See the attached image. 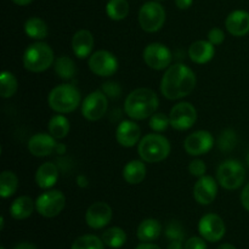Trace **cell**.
I'll use <instances>...</instances> for the list:
<instances>
[{
	"label": "cell",
	"instance_id": "obj_1",
	"mask_svg": "<svg viewBox=\"0 0 249 249\" xmlns=\"http://www.w3.org/2000/svg\"><path fill=\"white\" fill-rule=\"evenodd\" d=\"M197 78L194 71L182 63L169 66L163 74L160 91L168 100H179L194 91Z\"/></svg>",
	"mask_w": 249,
	"mask_h": 249
},
{
	"label": "cell",
	"instance_id": "obj_2",
	"mask_svg": "<svg viewBox=\"0 0 249 249\" xmlns=\"http://www.w3.org/2000/svg\"><path fill=\"white\" fill-rule=\"evenodd\" d=\"M160 100L153 90L147 88H139L133 90L126 96L124 102V111L135 121H143L156 113Z\"/></svg>",
	"mask_w": 249,
	"mask_h": 249
},
{
	"label": "cell",
	"instance_id": "obj_3",
	"mask_svg": "<svg viewBox=\"0 0 249 249\" xmlns=\"http://www.w3.org/2000/svg\"><path fill=\"white\" fill-rule=\"evenodd\" d=\"M139 156L143 162L158 163L164 160L170 153V143L160 134H147L139 142Z\"/></svg>",
	"mask_w": 249,
	"mask_h": 249
},
{
	"label": "cell",
	"instance_id": "obj_4",
	"mask_svg": "<svg viewBox=\"0 0 249 249\" xmlns=\"http://www.w3.org/2000/svg\"><path fill=\"white\" fill-rule=\"evenodd\" d=\"M55 62L53 51L49 44L36 41L26 49L23 53V66L32 73H40Z\"/></svg>",
	"mask_w": 249,
	"mask_h": 249
},
{
	"label": "cell",
	"instance_id": "obj_5",
	"mask_svg": "<svg viewBox=\"0 0 249 249\" xmlns=\"http://www.w3.org/2000/svg\"><path fill=\"white\" fill-rule=\"evenodd\" d=\"M49 106L57 113H71L80 104V92L74 85L61 84L53 88L48 97Z\"/></svg>",
	"mask_w": 249,
	"mask_h": 249
},
{
	"label": "cell",
	"instance_id": "obj_6",
	"mask_svg": "<svg viewBox=\"0 0 249 249\" xmlns=\"http://www.w3.org/2000/svg\"><path fill=\"white\" fill-rule=\"evenodd\" d=\"M216 179L225 190H236L242 186L245 181L246 169L240 160H228L219 165Z\"/></svg>",
	"mask_w": 249,
	"mask_h": 249
},
{
	"label": "cell",
	"instance_id": "obj_7",
	"mask_svg": "<svg viewBox=\"0 0 249 249\" xmlns=\"http://www.w3.org/2000/svg\"><path fill=\"white\" fill-rule=\"evenodd\" d=\"M165 22V11L157 1H148L139 11V23L147 33H155L163 27Z\"/></svg>",
	"mask_w": 249,
	"mask_h": 249
},
{
	"label": "cell",
	"instance_id": "obj_8",
	"mask_svg": "<svg viewBox=\"0 0 249 249\" xmlns=\"http://www.w3.org/2000/svg\"><path fill=\"white\" fill-rule=\"evenodd\" d=\"M66 197L58 190H48L36 199V209L44 218H53L63 211Z\"/></svg>",
	"mask_w": 249,
	"mask_h": 249
},
{
	"label": "cell",
	"instance_id": "obj_9",
	"mask_svg": "<svg viewBox=\"0 0 249 249\" xmlns=\"http://www.w3.org/2000/svg\"><path fill=\"white\" fill-rule=\"evenodd\" d=\"M170 126L177 130H187L192 128L197 121V111L190 102H179L169 113Z\"/></svg>",
	"mask_w": 249,
	"mask_h": 249
},
{
	"label": "cell",
	"instance_id": "obj_10",
	"mask_svg": "<svg viewBox=\"0 0 249 249\" xmlns=\"http://www.w3.org/2000/svg\"><path fill=\"white\" fill-rule=\"evenodd\" d=\"M142 57L148 67L156 71H162L169 67L173 56L165 45L160 43H151L143 50Z\"/></svg>",
	"mask_w": 249,
	"mask_h": 249
},
{
	"label": "cell",
	"instance_id": "obj_11",
	"mask_svg": "<svg viewBox=\"0 0 249 249\" xmlns=\"http://www.w3.org/2000/svg\"><path fill=\"white\" fill-rule=\"evenodd\" d=\"M108 106L107 96L101 91L96 90L88 95L82 104V114L85 119L90 122H96L105 116Z\"/></svg>",
	"mask_w": 249,
	"mask_h": 249
},
{
	"label": "cell",
	"instance_id": "obj_12",
	"mask_svg": "<svg viewBox=\"0 0 249 249\" xmlns=\"http://www.w3.org/2000/svg\"><path fill=\"white\" fill-rule=\"evenodd\" d=\"M89 68L100 77H111L118 70V60L107 50H99L89 57Z\"/></svg>",
	"mask_w": 249,
	"mask_h": 249
},
{
	"label": "cell",
	"instance_id": "obj_13",
	"mask_svg": "<svg viewBox=\"0 0 249 249\" xmlns=\"http://www.w3.org/2000/svg\"><path fill=\"white\" fill-rule=\"evenodd\" d=\"M199 235L208 242H218L226 232L223 219L214 213H208L201 218L198 223Z\"/></svg>",
	"mask_w": 249,
	"mask_h": 249
},
{
	"label": "cell",
	"instance_id": "obj_14",
	"mask_svg": "<svg viewBox=\"0 0 249 249\" xmlns=\"http://www.w3.org/2000/svg\"><path fill=\"white\" fill-rule=\"evenodd\" d=\"M214 146V138L209 131L197 130L190 134L184 142V148L190 156H202L208 153Z\"/></svg>",
	"mask_w": 249,
	"mask_h": 249
},
{
	"label": "cell",
	"instance_id": "obj_15",
	"mask_svg": "<svg viewBox=\"0 0 249 249\" xmlns=\"http://www.w3.org/2000/svg\"><path fill=\"white\" fill-rule=\"evenodd\" d=\"M112 219V209L105 202H95L85 213V221L91 229H102L108 225Z\"/></svg>",
	"mask_w": 249,
	"mask_h": 249
},
{
	"label": "cell",
	"instance_id": "obj_16",
	"mask_svg": "<svg viewBox=\"0 0 249 249\" xmlns=\"http://www.w3.org/2000/svg\"><path fill=\"white\" fill-rule=\"evenodd\" d=\"M218 195V184L209 175H203L197 180L194 187V197L202 206L213 203Z\"/></svg>",
	"mask_w": 249,
	"mask_h": 249
},
{
	"label": "cell",
	"instance_id": "obj_17",
	"mask_svg": "<svg viewBox=\"0 0 249 249\" xmlns=\"http://www.w3.org/2000/svg\"><path fill=\"white\" fill-rule=\"evenodd\" d=\"M56 141L51 134H34L28 141V150L36 157H46L55 151Z\"/></svg>",
	"mask_w": 249,
	"mask_h": 249
},
{
	"label": "cell",
	"instance_id": "obj_18",
	"mask_svg": "<svg viewBox=\"0 0 249 249\" xmlns=\"http://www.w3.org/2000/svg\"><path fill=\"white\" fill-rule=\"evenodd\" d=\"M141 136V129L135 122L123 121L116 130V139L123 147H133L139 142Z\"/></svg>",
	"mask_w": 249,
	"mask_h": 249
},
{
	"label": "cell",
	"instance_id": "obj_19",
	"mask_svg": "<svg viewBox=\"0 0 249 249\" xmlns=\"http://www.w3.org/2000/svg\"><path fill=\"white\" fill-rule=\"evenodd\" d=\"M226 29L233 36H243L249 33V14L245 10H235L228 16Z\"/></svg>",
	"mask_w": 249,
	"mask_h": 249
},
{
	"label": "cell",
	"instance_id": "obj_20",
	"mask_svg": "<svg viewBox=\"0 0 249 249\" xmlns=\"http://www.w3.org/2000/svg\"><path fill=\"white\" fill-rule=\"evenodd\" d=\"M94 48V36L91 32L87 29H80L75 32L72 38V49L78 58H87L91 53Z\"/></svg>",
	"mask_w": 249,
	"mask_h": 249
},
{
	"label": "cell",
	"instance_id": "obj_21",
	"mask_svg": "<svg viewBox=\"0 0 249 249\" xmlns=\"http://www.w3.org/2000/svg\"><path fill=\"white\" fill-rule=\"evenodd\" d=\"M215 49L209 40H197L189 48V56L192 62L204 65L214 57Z\"/></svg>",
	"mask_w": 249,
	"mask_h": 249
},
{
	"label": "cell",
	"instance_id": "obj_22",
	"mask_svg": "<svg viewBox=\"0 0 249 249\" xmlns=\"http://www.w3.org/2000/svg\"><path fill=\"white\" fill-rule=\"evenodd\" d=\"M58 179V169L53 163H43L36 169V182L40 189L49 190L56 184Z\"/></svg>",
	"mask_w": 249,
	"mask_h": 249
},
{
	"label": "cell",
	"instance_id": "obj_23",
	"mask_svg": "<svg viewBox=\"0 0 249 249\" xmlns=\"http://www.w3.org/2000/svg\"><path fill=\"white\" fill-rule=\"evenodd\" d=\"M36 209V202L28 196H21L12 202L10 207V214L16 220H24L29 218Z\"/></svg>",
	"mask_w": 249,
	"mask_h": 249
},
{
	"label": "cell",
	"instance_id": "obj_24",
	"mask_svg": "<svg viewBox=\"0 0 249 249\" xmlns=\"http://www.w3.org/2000/svg\"><path fill=\"white\" fill-rule=\"evenodd\" d=\"M123 178L128 184L138 185L146 178V165L141 160H130L123 168Z\"/></svg>",
	"mask_w": 249,
	"mask_h": 249
},
{
	"label": "cell",
	"instance_id": "obj_25",
	"mask_svg": "<svg viewBox=\"0 0 249 249\" xmlns=\"http://www.w3.org/2000/svg\"><path fill=\"white\" fill-rule=\"evenodd\" d=\"M162 226L156 219H145L138 228V238L142 242H152L160 236Z\"/></svg>",
	"mask_w": 249,
	"mask_h": 249
},
{
	"label": "cell",
	"instance_id": "obj_26",
	"mask_svg": "<svg viewBox=\"0 0 249 249\" xmlns=\"http://www.w3.org/2000/svg\"><path fill=\"white\" fill-rule=\"evenodd\" d=\"M24 32L27 36L36 40H43L48 36V24L39 17H31L24 23Z\"/></svg>",
	"mask_w": 249,
	"mask_h": 249
},
{
	"label": "cell",
	"instance_id": "obj_27",
	"mask_svg": "<svg viewBox=\"0 0 249 249\" xmlns=\"http://www.w3.org/2000/svg\"><path fill=\"white\" fill-rule=\"evenodd\" d=\"M18 187V178L11 170H4L0 175V196L2 198H9Z\"/></svg>",
	"mask_w": 249,
	"mask_h": 249
},
{
	"label": "cell",
	"instance_id": "obj_28",
	"mask_svg": "<svg viewBox=\"0 0 249 249\" xmlns=\"http://www.w3.org/2000/svg\"><path fill=\"white\" fill-rule=\"evenodd\" d=\"M70 121L62 114H56L48 124L49 133L55 139H63L70 133Z\"/></svg>",
	"mask_w": 249,
	"mask_h": 249
},
{
	"label": "cell",
	"instance_id": "obj_29",
	"mask_svg": "<svg viewBox=\"0 0 249 249\" xmlns=\"http://www.w3.org/2000/svg\"><path fill=\"white\" fill-rule=\"evenodd\" d=\"M53 67H55L56 74L62 79H72L77 73L74 61L68 56H60L58 58H56L53 62Z\"/></svg>",
	"mask_w": 249,
	"mask_h": 249
},
{
	"label": "cell",
	"instance_id": "obj_30",
	"mask_svg": "<svg viewBox=\"0 0 249 249\" xmlns=\"http://www.w3.org/2000/svg\"><path fill=\"white\" fill-rule=\"evenodd\" d=\"M106 14L113 21H122L129 14V2L126 0H108Z\"/></svg>",
	"mask_w": 249,
	"mask_h": 249
},
{
	"label": "cell",
	"instance_id": "obj_31",
	"mask_svg": "<svg viewBox=\"0 0 249 249\" xmlns=\"http://www.w3.org/2000/svg\"><path fill=\"white\" fill-rule=\"evenodd\" d=\"M102 241L109 248H121L126 242V233L121 228H111L102 235Z\"/></svg>",
	"mask_w": 249,
	"mask_h": 249
},
{
	"label": "cell",
	"instance_id": "obj_32",
	"mask_svg": "<svg viewBox=\"0 0 249 249\" xmlns=\"http://www.w3.org/2000/svg\"><path fill=\"white\" fill-rule=\"evenodd\" d=\"M18 89V83L16 77L11 72L4 71L0 75V95L2 99H9L16 94Z\"/></svg>",
	"mask_w": 249,
	"mask_h": 249
},
{
	"label": "cell",
	"instance_id": "obj_33",
	"mask_svg": "<svg viewBox=\"0 0 249 249\" xmlns=\"http://www.w3.org/2000/svg\"><path fill=\"white\" fill-rule=\"evenodd\" d=\"M71 249H105V243L97 236L84 235L73 242Z\"/></svg>",
	"mask_w": 249,
	"mask_h": 249
},
{
	"label": "cell",
	"instance_id": "obj_34",
	"mask_svg": "<svg viewBox=\"0 0 249 249\" xmlns=\"http://www.w3.org/2000/svg\"><path fill=\"white\" fill-rule=\"evenodd\" d=\"M237 145V135L231 129H226V130L221 131L220 136L218 140V146L220 151L223 152H230Z\"/></svg>",
	"mask_w": 249,
	"mask_h": 249
},
{
	"label": "cell",
	"instance_id": "obj_35",
	"mask_svg": "<svg viewBox=\"0 0 249 249\" xmlns=\"http://www.w3.org/2000/svg\"><path fill=\"white\" fill-rule=\"evenodd\" d=\"M170 126V118L164 113H155L150 117V128L156 133H163Z\"/></svg>",
	"mask_w": 249,
	"mask_h": 249
},
{
	"label": "cell",
	"instance_id": "obj_36",
	"mask_svg": "<svg viewBox=\"0 0 249 249\" xmlns=\"http://www.w3.org/2000/svg\"><path fill=\"white\" fill-rule=\"evenodd\" d=\"M101 91L106 95L107 97H112V99H117L121 96L122 88L117 82H106L102 85Z\"/></svg>",
	"mask_w": 249,
	"mask_h": 249
},
{
	"label": "cell",
	"instance_id": "obj_37",
	"mask_svg": "<svg viewBox=\"0 0 249 249\" xmlns=\"http://www.w3.org/2000/svg\"><path fill=\"white\" fill-rule=\"evenodd\" d=\"M206 170H207V167L202 160H194L190 162L189 172L192 177H197V178L203 177V175H206Z\"/></svg>",
	"mask_w": 249,
	"mask_h": 249
},
{
	"label": "cell",
	"instance_id": "obj_38",
	"mask_svg": "<svg viewBox=\"0 0 249 249\" xmlns=\"http://www.w3.org/2000/svg\"><path fill=\"white\" fill-rule=\"evenodd\" d=\"M167 236L172 241H175V240L181 241L182 236H184V232H182L181 226H180L178 223H175V221H173V223L169 224V226H168Z\"/></svg>",
	"mask_w": 249,
	"mask_h": 249
},
{
	"label": "cell",
	"instance_id": "obj_39",
	"mask_svg": "<svg viewBox=\"0 0 249 249\" xmlns=\"http://www.w3.org/2000/svg\"><path fill=\"white\" fill-rule=\"evenodd\" d=\"M208 40L211 41L213 45H220V44H223L224 40H225V34H224V32L221 31L220 28L214 27V28H212L211 31H209Z\"/></svg>",
	"mask_w": 249,
	"mask_h": 249
},
{
	"label": "cell",
	"instance_id": "obj_40",
	"mask_svg": "<svg viewBox=\"0 0 249 249\" xmlns=\"http://www.w3.org/2000/svg\"><path fill=\"white\" fill-rule=\"evenodd\" d=\"M185 249H207L203 237H191L185 242Z\"/></svg>",
	"mask_w": 249,
	"mask_h": 249
},
{
	"label": "cell",
	"instance_id": "obj_41",
	"mask_svg": "<svg viewBox=\"0 0 249 249\" xmlns=\"http://www.w3.org/2000/svg\"><path fill=\"white\" fill-rule=\"evenodd\" d=\"M241 203L249 212V184H247L241 194Z\"/></svg>",
	"mask_w": 249,
	"mask_h": 249
},
{
	"label": "cell",
	"instance_id": "obj_42",
	"mask_svg": "<svg viewBox=\"0 0 249 249\" xmlns=\"http://www.w3.org/2000/svg\"><path fill=\"white\" fill-rule=\"evenodd\" d=\"M192 2H194V0H175V5H177L180 10L189 9L192 5Z\"/></svg>",
	"mask_w": 249,
	"mask_h": 249
},
{
	"label": "cell",
	"instance_id": "obj_43",
	"mask_svg": "<svg viewBox=\"0 0 249 249\" xmlns=\"http://www.w3.org/2000/svg\"><path fill=\"white\" fill-rule=\"evenodd\" d=\"M14 249H36V246L33 243H29V242H22L18 243Z\"/></svg>",
	"mask_w": 249,
	"mask_h": 249
},
{
	"label": "cell",
	"instance_id": "obj_44",
	"mask_svg": "<svg viewBox=\"0 0 249 249\" xmlns=\"http://www.w3.org/2000/svg\"><path fill=\"white\" fill-rule=\"evenodd\" d=\"M77 185L80 187H87L88 185H89V182H88V179L84 175H79V177L77 178Z\"/></svg>",
	"mask_w": 249,
	"mask_h": 249
},
{
	"label": "cell",
	"instance_id": "obj_45",
	"mask_svg": "<svg viewBox=\"0 0 249 249\" xmlns=\"http://www.w3.org/2000/svg\"><path fill=\"white\" fill-rule=\"evenodd\" d=\"M135 249H160V248L158 247V246L153 245V243L145 242V243H141V245H139Z\"/></svg>",
	"mask_w": 249,
	"mask_h": 249
},
{
	"label": "cell",
	"instance_id": "obj_46",
	"mask_svg": "<svg viewBox=\"0 0 249 249\" xmlns=\"http://www.w3.org/2000/svg\"><path fill=\"white\" fill-rule=\"evenodd\" d=\"M168 249H182V246H181V241H172V243L169 245V247Z\"/></svg>",
	"mask_w": 249,
	"mask_h": 249
},
{
	"label": "cell",
	"instance_id": "obj_47",
	"mask_svg": "<svg viewBox=\"0 0 249 249\" xmlns=\"http://www.w3.org/2000/svg\"><path fill=\"white\" fill-rule=\"evenodd\" d=\"M16 5H19V6H26V5L31 4L33 0H12Z\"/></svg>",
	"mask_w": 249,
	"mask_h": 249
},
{
	"label": "cell",
	"instance_id": "obj_48",
	"mask_svg": "<svg viewBox=\"0 0 249 249\" xmlns=\"http://www.w3.org/2000/svg\"><path fill=\"white\" fill-rule=\"evenodd\" d=\"M55 151L57 153H60V155H63L66 152V146L62 145V143H58V145H56Z\"/></svg>",
	"mask_w": 249,
	"mask_h": 249
},
{
	"label": "cell",
	"instance_id": "obj_49",
	"mask_svg": "<svg viewBox=\"0 0 249 249\" xmlns=\"http://www.w3.org/2000/svg\"><path fill=\"white\" fill-rule=\"evenodd\" d=\"M216 249H236V247H233V246L230 245V243H224V245L219 246Z\"/></svg>",
	"mask_w": 249,
	"mask_h": 249
},
{
	"label": "cell",
	"instance_id": "obj_50",
	"mask_svg": "<svg viewBox=\"0 0 249 249\" xmlns=\"http://www.w3.org/2000/svg\"><path fill=\"white\" fill-rule=\"evenodd\" d=\"M246 162H247V164H248V167H249V153L247 155V157H246Z\"/></svg>",
	"mask_w": 249,
	"mask_h": 249
},
{
	"label": "cell",
	"instance_id": "obj_51",
	"mask_svg": "<svg viewBox=\"0 0 249 249\" xmlns=\"http://www.w3.org/2000/svg\"><path fill=\"white\" fill-rule=\"evenodd\" d=\"M0 249H5V248H4V247H1V248H0Z\"/></svg>",
	"mask_w": 249,
	"mask_h": 249
},
{
	"label": "cell",
	"instance_id": "obj_52",
	"mask_svg": "<svg viewBox=\"0 0 249 249\" xmlns=\"http://www.w3.org/2000/svg\"><path fill=\"white\" fill-rule=\"evenodd\" d=\"M156 1H157V0H156Z\"/></svg>",
	"mask_w": 249,
	"mask_h": 249
}]
</instances>
